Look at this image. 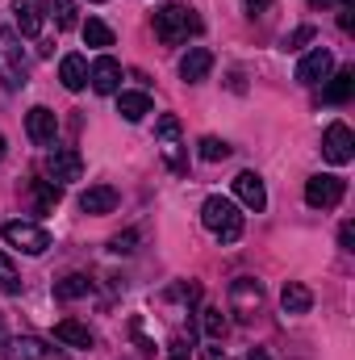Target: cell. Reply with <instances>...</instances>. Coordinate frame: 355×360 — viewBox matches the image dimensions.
Returning <instances> with one entry per match:
<instances>
[{"mask_svg": "<svg viewBox=\"0 0 355 360\" xmlns=\"http://www.w3.org/2000/svg\"><path fill=\"white\" fill-rule=\"evenodd\" d=\"M201 222L217 243H239L243 239V214H239V205L230 197H209L201 205Z\"/></svg>", "mask_w": 355, "mask_h": 360, "instance_id": "6da1fadb", "label": "cell"}, {"mask_svg": "<svg viewBox=\"0 0 355 360\" xmlns=\"http://www.w3.org/2000/svg\"><path fill=\"white\" fill-rule=\"evenodd\" d=\"M155 34H159V42L180 46V42H188V34H201V17L184 4H163L155 13Z\"/></svg>", "mask_w": 355, "mask_h": 360, "instance_id": "7a4b0ae2", "label": "cell"}, {"mask_svg": "<svg viewBox=\"0 0 355 360\" xmlns=\"http://www.w3.org/2000/svg\"><path fill=\"white\" fill-rule=\"evenodd\" d=\"M25 76H29V63L17 42V30H4L0 34V80L4 89H25Z\"/></svg>", "mask_w": 355, "mask_h": 360, "instance_id": "3957f363", "label": "cell"}, {"mask_svg": "<svg viewBox=\"0 0 355 360\" xmlns=\"http://www.w3.org/2000/svg\"><path fill=\"white\" fill-rule=\"evenodd\" d=\"M0 235H4L8 248H17V252H25V256H42V252L51 248V235H46L42 226H34V222H21V218L4 222Z\"/></svg>", "mask_w": 355, "mask_h": 360, "instance_id": "277c9868", "label": "cell"}, {"mask_svg": "<svg viewBox=\"0 0 355 360\" xmlns=\"http://www.w3.org/2000/svg\"><path fill=\"white\" fill-rule=\"evenodd\" d=\"M322 155L330 160V164H351V155H355V134H351V126L347 122H330L326 126V134H322Z\"/></svg>", "mask_w": 355, "mask_h": 360, "instance_id": "5b68a950", "label": "cell"}, {"mask_svg": "<svg viewBox=\"0 0 355 360\" xmlns=\"http://www.w3.org/2000/svg\"><path fill=\"white\" fill-rule=\"evenodd\" d=\"M260 306H264V285H260L255 276H239V281L230 285V310H234L239 319H255Z\"/></svg>", "mask_w": 355, "mask_h": 360, "instance_id": "8992f818", "label": "cell"}, {"mask_svg": "<svg viewBox=\"0 0 355 360\" xmlns=\"http://www.w3.org/2000/svg\"><path fill=\"white\" fill-rule=\"evenodd\" d=\"M46 176L55 180V184H72V180L84 176V160H80V151L76 147H55L51 155H46Z\"/></svg>", "mask_w": 355, "mask_h": 360, "instance_id": "52a82bcc", "label": "cell"}, {"mask_svg": "<svg viewBox=\"0 0 355 360\" xmlns=\"http://www.w3.org/2000/svg\"><path fill=\"white\" fill-rule=\"evenodd\" d=\"M343 193H347V184L339 176H309L305 180V205H314V210H335L343 201Z\"/></svg>", "mask_w": 355, "mask_h": 360, "instance_id": "ba28073f", "label": "cell"}, {"mask_svg": "<svg viewBox=\"0 0 355 360\" xmlns=\"http://www.w3.org/2000/svg\"><path fill=\"white\" fill-rule=\"evenodd\" d=\"M13 25L21 38H38L46 25V4L42 0H13Z\"/></svg>", "mask_w": 355, "mask_h": 360, "instance_id": "9c48e42d", "label": "cell"}, {"mask_svg": "<svg viewBox=\"0 0 355 360\" xmlns=\"http://www.w3.org/2000/svg\"><path fill=\"white\" fill-rule=\"evenodd\" d=\"M330 72H335V55H330L326 46H314V51L297 63V80H301V84H309V89H314V84H322Z\"/></svg>", "mask_w": 355, "mask_h": 360, "instance_id": "30bf717a", "label": "cell"}, {"mask_svg": "<svg viewBox=\"0 0 355 360\" xmlns=\"http://www.w3.org/2000/svg\"><path fill=\"white\" fill-rule=\"evenodd\" d=\"M25 134H29V143L51 147V143H55V134H59V117H55L46 105H34V109L25 113Z\"/></svg>", "mask_w": 355, "mask_h": 360, "instance_id": "8fae6325", "label": "cell"}, {"mask_svg": "<svg viewBox=\"0 0 355 360\" xmlns=\"http://www.w3.org/2000/svg\"><path fill=\"white\" fill-rule=\"evenodd\" d=\"M88 84H92V92H100V96H113V92L121 89V63H117L113 55H100L88 68Z\"/></svg>", "mask_w": 355, "mask_h": 360, "instance_id": "7c38bea8", "label": "cell"}, {"mask_svg": "<svg viewBox=\"0 0 355 360\" xmlns=\"http://www.w3.org/2000/svg\"><path fill=\"white\" fill-rule=\"evenodd\" d=\"M234 197H239L247 210H255V214L267 210V188H264V180H260V172H239V176H234Z\"/></svg>", "mask_w": 355, "mask_h": 360, "instance_id": "4fadbf2b", "label": "cell"}, {"mask_svg": "<svg viewBox=\"0 0 355 360\" xmlns=\"http://www.w3.org/2000/svg\"><path fill=\"white\" fill-rule=\"evenodd\" d=\"M0 352H4V360H51V348L42 340H34V335H17Z\"/></svg>", "mask_w": 355, "mask_h": 360, "instance_id": "5bb4252c", "label": "cell"}, {"mask_svg": "<svg viewBox=\"0 0 355 360\" xmlns=\"http://www.w3.org/2000/svg\"><path fill=\"white\" fill-rule=\"evenodd\" d=\"M209 72H213V55H209L205 46H192V51L180 59V76H184L188 84H201Z\"/></svg>", "mask_w": 355, "mask_h": 360, "instance_id": "9a60e30c", "label": "cell"}, {"mask_svg": "<svg viewBox=\"0 0 355 360\" xmlns=\"http://www.w3.org/2000/svg\"><path fill=\"white\" fill-rule=\"evenodd\" d=\"M80 210L84 214H113L117 210V188H109V184H92L80 193Z\"/></svg>", "mask_w": 355, "mask_h": 360, "instance_id": "2e32d148", "label": "cell"}, {"mask_svg": "<svg viewBox=\"0 0 355 360\" xmlns=\"http://www.w3.org/2000/svg\"><path fill=\"white\" fill-rule=\"evenodd\" d=\"M59 80H63V89H72V92L88 89V59L84 55H67L59 63Z\"/></svg>", "mask_w": 355, "mask_h": 360, "instance_id": "e0dca14e", "label": "cell"}, {"mask_svg": "<svg viewBox=\"0 0 355 360\" xmlns=\"http://www.w3.org/2000/svg\"><path fill=\"white\" fill-rule=\"evenodd\" d=\"M309 306H314V293H309L301 281H288V285L280 289V310H284V314H305Z\"/></svg>", "mask_w": 355, "mask_h": 360, "instance_id": "ac0fdd59", "label": "cell"}, {"mask_svg": "<svg viewBox=\"0 0 355 360\" xmlns=\"http://www.w3.org/2000/svg\"><path fill=\"white\" fill-rule=\"evenodd\" d=\"M55 340L67 344V348H92V344H96L92 331L84 327V323H76V319H63V323L55 327Z\"/></svg>", "mask_w": 355, "mask_h": 360, "instance_id": "d6986e66", "label": "cell"}, {"mask_svg": "<svg viewBox=\"0 0 355 360\" xmlns=\"http://www.w3.org/2000/svg\"><path fill=\"white\" fill-rule=\"evenodd\" d=\"M326 80H330V84H326L322 96H326L330 105H347V101H351V92H355V72L351 68H343V72H335V76H326Z\"/></svg>", "mask_w": 355, "mask_h": 360, "instance_id": "ffe728a7", "label": "cell"}, {"mask_svg": "<svg viewBox=\"0 0 355 360\" xmlns=\"http://www.w3.org/2000/svg\"><path fill=\"white\" fill-rule=\"evenodd\" d=\"M117 113H121L126 122H142V117L151 113V96H147V92H121V96H117Z\"/></svg>", "mask_w": 355, "mask_h": 360, "instance_id": "44dd1931", "label": "cell"}, {"mask_svg": "<svg viewBox=\"0 0 355 360\" xmlns=\"http://www.w3.org/2000/svg\"><path fill=\"white\" fill-rule=\"evenodd\" d=\"M92 281L84 276V272H72V276H63L59 285H55V297L59 302H76V297H88Z\"/></svg>", "mask_w": 355, "mask_h": 360, "instance_id": "7402d4cb", "label": "cell"}, {"mask_svg": "<svg viewBox=\"0 0 355 360\" xmlns=\"http://www.w3.org/2000/svg\"><path fill=\"white\" fill-rule=\"evenodd\" d=\"M84 42L96 46V51H105V46H113V30H109L100 17H88V21H84Z\"/></svg>", "mask_w": 355, "mask_h": 360, "instance_id": "603a6c76", "label": "cell"}, {"mask_svg": "<svg viewBox=\"0 0 355 360\" xmlns=\"http://www.w3.org/2000/svg\"><path fill=\"white\" fill-rule=\"evenodd\" d=\"M34 197H38V210L46 214V210H55V205L63 201V188H59L55 180H34Z\"/></svg>", "mask_w": 355, "mask_h": 360, "instance_id": "cb8c5ba5", "label": "cell"}, {"mask_svg": "<svg viewBox=\"0 0 355 360\" xmlns=\"http://www.w3.org/2000/svg\"><path fill=\"white\" fill-rule=\"evenodd\" d=\"M201 327H205L209 340H222V335L230 331V323H226V314H222L217 306H205V310H201Z\"/></svg>", "mask_w": 355, "mask_h": 360, "instance_id": "d4e9b609", "label": "cell"}, {"mask_svg": "<svg viewBox=\"0 0 355 360\" xmlns=\"http://www.w3.org/2000/svg\"><path fill=\"white\" fill-rule=\"evenodd\" d=\"M0 293H21V272L4 252H0Z\"/></svg>", "mask_w": 355, "mask_h": 360, "instance_id": "484cf974", "label": "cell"}, {"mask_svg": "<svg viewBox=\"0 0 355 360\" xmlns=\"http://www.w3.org/2000/svg\"><path fill=\"white\" fill-rule=\"evenodd\" d=\"M46 8H51V17H55L59 30H72L76 25V0H51Z\"/></svg>", "mask_w": 355, "mask_h": 360, "instance_id": "4316f807", "label": "cell"}, {"mask_svg": "<svg viewBox=\"0 0 355 360\" xmlns=\"http://www.w3.org/2000/svg\"><path fill=\"white\" fill-rule=\"evenodd\" d=\"M226 155H230V143H222V139H213V134L201 139V160H205V164H217V160H226Z\"/></svg>", "mask_w": 355, "mask_h": 360, "instance_id": "83f0119b", "label": "cell"}, {"mask_svg": "<svg viewBox=\"0 0 355 360\" xmlns=\"http://www.w3.org/2000/svg\"><path fill=\"white\" fill-rule=\"evenodd\" d=\"M168 360H192V340L188 335H172L168 340Z\"/></svg>", "mask_w": 355, "mask_h": 360, "instance_id": "f1b7e54d", "label": "cell"}, {"mask_svg": "<svg viewBox=\"0 0 355 360\" xmlns=\"http://www.w3.org/2000/svg\"><path fill=\"white\" fill-rule=\"evenodd\" d=\"M155 134L163 139V143H180V117H159V126H155Z\"/></svg>", "mask_w": 355, "mask_h": 360, "instance_id": "f546056e", "label": "cell"}, {"mask_svg": "<svg viewBox=\"0 0 355 360\" xmlns=\"http://www.w3.org/2000/svg\"><path fill=\"white\" fill-rule=\"evenodd\" d=\"M339 30L343 34L355 30V0H339Z\"/></svg>", "mask_w": 355, "mask_h": 360, "instance_id": "4dcf8cb0", "label": "cell"}, {"mask_svg": "<svg viewBox=\"0 0 355 360\" xmlns=\"http://www.w3.org/2000/svg\"><path fill=\"white\" fill-rule=\"evenodd\" d=\"M314 38V25H301V30H293L288 38H284V51H297V46H305Z\"/></svg>", "mask_w": 355, "mask_h": 360, "instance_id": "1f68e13d", "label": "cell"}, {"mask_svg": "<svg viewBox=\"0 0 355 360\" xmlns=\"http://www.w3.org/2000/svg\"><path fill=\"white\" fill-rule=\"evenodd\" d=\"M134 243H138V235H134V231H126V235H113V243H109V252H117V256H126V252H134Z\"/></svg>", "mask_w": 355, "mask_h": 360, "instance_id": "d6a6232c", "label": "cell"}, {"mask_svg": "<svg viewBox=\"0 0 355 360\" xmlns=\"http://www.w3.org/2000/svg\"><path fill=\"white\" fill-rule=\"evenodd\" d=\"M339 243H343V252H351V243H355V226H351V222H343V231H339Z\"/></svg>", "mask_w": 355, "mask_h": 360, "instance_id": "836d02e7", "label": "cell"}, {"mask_svg": "<svg viewBox=\"0 0 355 360\" xmlns=\"http://www.w3.org/2000/svg\"><path fill=\"white\" fill-rule=\"evenodd\" d=\"M247 4V13H267L272 8V0H243Z\"/></svg>", "mask_w": 355, "mask_h": 360, "instance_id": "e575fe53", "label": "cell"}, {"mask_svg": "<svg viewBox=\"0 0 355 360\" xmlns=\"http://www.w3.org/2000/svg\"><path fill=\"white\" fill-rule=\"evenodd\" d=\"M247 360H267V352H264V348H251V352H247Z\"/></svg>", "mask_w": 355, "mask_h": 360, "instance_id": "d590c367", "label": "cell"}, {"mask_svg": "<svg viewBox=\"0 0 355 360\" xmlns=\"http://www.w3.org/2000/svg\"><path fill=\"white\" fill-rule=\"evenodd\" d=\"M205 360H222V352H217V348H209V352H205Z\"/></svg>", "mask_w": 355, "mask_h": 360, "instance_id": "8d00e7d4", "label": "cell"}, {"mask_svg": "<svg viewBox=\"0 0 355 360\" xmlns=\"http://www.w3.org/2000/svg\"><path fill=\"white\" fill-rule=\"evenodd\" d=\"M309 4H314V8H326V4H335V0H309Z\"/></svg>", "mask_w": 355, "mask_h": 360, "instance_id": "74e56055", "label": "cell"}, {"mask_svg": "<svg viewBox=\"0 0 355 360\" xmlns=\"http://www.w3.org/2000/svg\"><path fill=\"white\" fill-rule=\"evenodd\" d=\"M0 348H4V314H0Z\"/></svg>", "mask_w": 355, "mask_h": 360, "instance_id": "f35d334b", "label": "cell"}, {"mask_svg": "<svg viewBox=\"0 0 355 360\" xmlns=\"http://www.w3.org/2000/svg\"><path fill=\"white\" fill-rule=\"evenodd\" d=\"M0 160H4V134H0Z\"/></svg>", "mask_w": 355, "mask_h": 360, "instance_id": "ab89813d", "label": "cell"}, {"mask_svg": "<svg viewBox=\"0 0 355 360\" xmlns=\"http://www.w3.org/2000/svg\"><path fill=\"white\" fill-rule=\"evenodd\" d=\"M96 4H100V0H96Z\"/></svg>", "mask_w": 355, "mask_h": 360, "instance_id": "60d3db41", "label": "cell"}]
</instances>
